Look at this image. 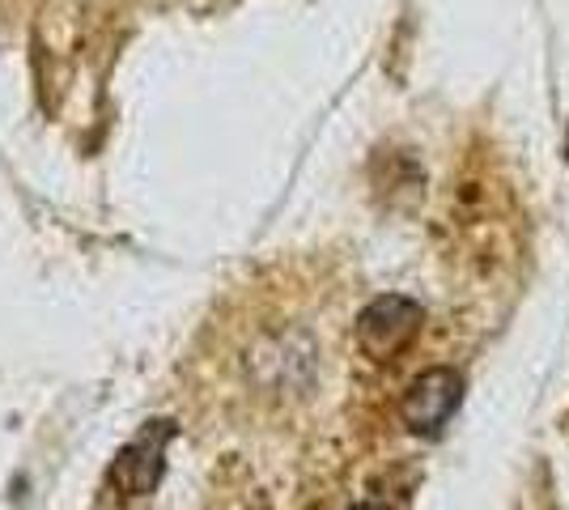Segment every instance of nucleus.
Listing matches in <instances>:
<instances>
[{
    "mask_svg": "<svg viewBox=\"0 0 569 510\" xmlns=\"http://www.w3.org/2000/svg\"><path fill=\"white\" fill-rule=\"evenodd\" d=\"M459 400H463V379H459V370H447V366H433L426 370L408 396H403V421H408V430L412 434H438L451 413L459 409Z\"/></svg>",
    "mask_w": 569,
    "mask_h": 510,
    "instance_id": "1",
    "label": "nucleus"
},
{
    "mask_svg": "<svg viewBox=\"0 0 569 510\" xmlns=\"http://www.w3.org/2000/svg\"><path fill=\"white\" fill-rule=\"evenodd\" d=\"M417 328H421V307L391 293V298H379V302H370L361 311V319H357V340L375 358H391L396 349H403L412 340Z\"/></svg>",
    "mask_w": 569,
    "mask_h": 510,
    "instance_id": "2",
    "label": "nucleus"
},
{
    "mask_svg": "<svg viewBox=\"0 0 569 510\" xmlns=\"http://www.w3.org/2000/svg\"><path fill=\"white\" fill-rule=\"evenodd\" d=\"M566 158H569V137H566Z\"/></svg>",
    "mask_w": 569,
    "mask_h": 510,
    "instance_id": "3",
    "label": "nucleus"
}]
</instances>
